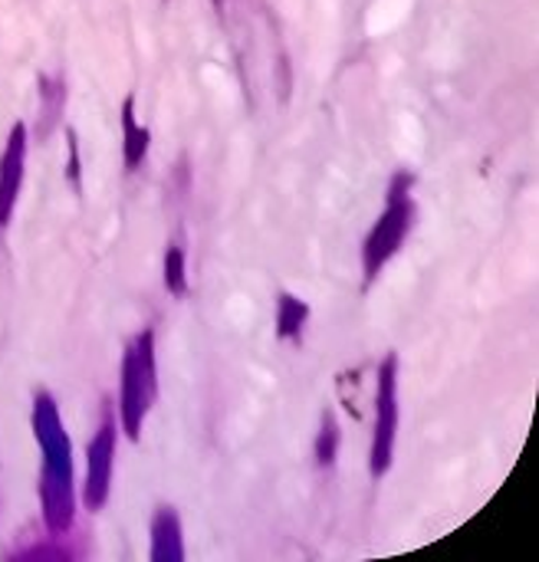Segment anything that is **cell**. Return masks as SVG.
I'll return each instance as SVG.
<instances>
[{"mask_svg":"<svg viewBox=\"0 0 539 562\" xmlns=\"http://www.w3.org/2000/svg\"><path fill=\"white\" fill-rule=\"evenodd\" d=\"M31 428L40 444V513L54 536H63L77 523V464L73 441L60 418V405L50 391L34 395Z\"/></svg>","mask_w":539,"mask_h":562,"instance_id":"cell-1","label":"cell"},{"mask_svg":"<svg viewBox=\"0 0 539 562\" xmlns=\"http://www.w3.org/2000/svg\"><path fill=\"white\" fill-rule=\"evenodd\" d=\"M159 398V359L155 329H142L122 352L119 368V424L129 441L142 437L149 411Z\"/></svg>","mask_w":539,"mask_h":562,"instance_id":"cell-2","label":"cell"},{"mask_svg":"<svg viewBox=\"0 0 539 562\" xmlns=\"http://www.w3.org/2000/svg\"><path fill=\"white\" fill-rule=\"evenodd\" d=\"M411 185L414 175L411 172H398L388 185V198H385V211L375 218L372 231L365 234L362 244V273H365V290L378 280V273L398 257V250L405 247L411 227H414V198H411Z\"/></svg>","mask_w":539,"mask_h":562,"instance_id":"cell-3","label":"cell"},{"mask_svg":"<svg viewBox=\"0 0 539 562\" xmlns=\"http://www.w3.org/2000/svg\"><path fill=\"white\" fill-rule=\"evenodd\" d=\"M401 408H398V352H388L375 372V424L368 444V477L382 480L395 460Z\"/></svg>","mask_w":539,"mask_h":562,"instance_id":"cell-4","label":"cell"},{"mask_svg":"<svg viewBox=\"0 0 539 562\" xmlns=\"http://www.w3.org/2000/svg\"><path fill=\"white\" fill-rule=\"evenodd\" d=\"M116 444H119L116 418L106 414L99 431L93 434V441L86 447V477H83V493H80L86 510H93V513L109 503L113 473H116Z\"/></svg>","mask_w":539,"mask_h":562,"instance_id":"cell-5","label":"cell"},{"mask_svg":"<svg viewBox=\"0 0 539 562\" xmlns=\"http://www.w3.org/2000/svg\"><path fill=\"white\" fill-rule=\"evenodd\" d=\"M27 152H31V129L27 122H14L4 152H0V231H8L14 221L27 175Z\"/></svg>","mask_w":539,"mask_h":562,"instance_id":"cell-6","label":"cell"},{"mask_svg":"<svg viewBox=\"0 0 539 562\" xmlns=\"http://www.w3.org/2000/svg\"><path fill=\"white\" fill-rule=\"evenodd\" d=\"M152 562H185V529L175 506H159L152 516Z\"/></svg>","mask_w":539,"mask_h":562,"instance_id":"cell-7","label":"cell"},{"mask_svg":"<svg viewBox=\"0 0 539 562\" xmlns=\"http://www.w3.org/2000/svg\"><path fill=\"white\" fill-rule=\"evenodd\" d=\"M149 149H152V132L139 122V116H136V96L129 93L122 99V155H126V168L136 172L145 162Z\"/></svg>","mask_w":539,"mask_h":562,"instance_id":"cell-8","label":"cell"},{"mask_svg":"<svg viewBox=\"0 0 539 562\" xmlns=\"http://www.w3.org/2000/svg\"><path fill=\"white\" fill-rule=\"evenodd\" d=\"M306 323H309V303L293 293H280L277 296V336L283 342H303Z\"/></svg>","mask_w":539,"mask_h":562,"instance_id":"cell-9","label":"cell"},{"mask_svg":"<svg viewBox=\"0 0 539 562\" xmlns=\"http://www.w3.org/2000/svg\"><path fill=\"white\" fill-rule=\"evenodd\" d=\"M162 280L172 296H178V300L188 296V254L181 244H168L165 264H162Z\"/></svg>","mask_w":539,"mask_h":562,"instance_id":"cell-10","label":"cell"},{"mask_svg":"<svg viewBox=\"0 0 539 562\" xmlns=\"http://www.w3.org/2000/svg\"><path fill=\"white\" fill-rule=\"evenodd\" d=\"M339 441H342L339 421H336L332 411H326V414H323V424H319V434H316V464H319V467H332V464H336Z\"/></svg>","mask_w":539,"mask_h":562,"instance_id":"cell-11","label":"cell"},{"mask_svg":"<svg viewBox=\"0 0 539 562\" xmlns=\"http://www.w3.org/2000/svg\"><path fill=\"white\" fill-rule=\"evenodd\" d=\"M67 142H70V182L80 188V145H77V132H67Z\"/></svg>","mask_w":539,"mask_h":562,"instance_id":"cell-12","label":"cell"}]
</instances>
